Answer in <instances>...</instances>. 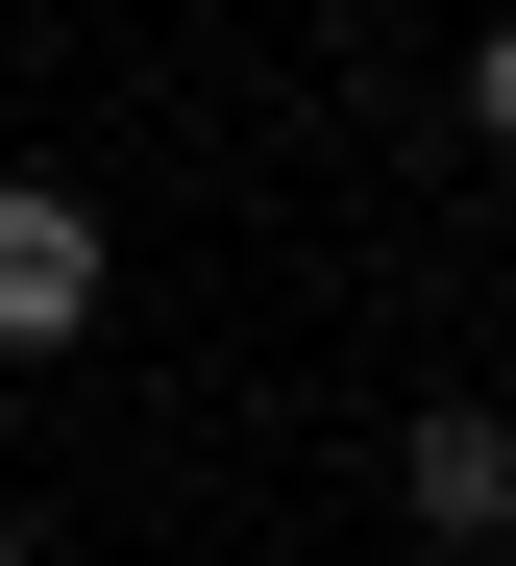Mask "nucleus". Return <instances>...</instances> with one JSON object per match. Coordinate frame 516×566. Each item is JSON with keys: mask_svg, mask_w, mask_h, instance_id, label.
Returning a JSON list of instances; mask_svg holds the SVG:
<instances>
[{"mask_svg": "<svg viewBox=\"0 0 516 566\" xmlns=\"http://www.w3.org/2000/svg\"><path fill=\"white\" fill-rule=\"evenodd\" d=\"M393 517H419V542H516V419L492 395H419V419H393Z\"/></svg>", "mask_w": 516, "mask_h": 566, "instance_id": "f03ea898", "label": "nucleus"}, {"mask_svg": "<svg viewBox=\"0 0 516 566\" xmlns=\"http://www.w3.org/2000/svg\"><path fill=\"white\" fill-rule=\"evenodd\" d=\"M98 271H124V247H98L74 172H0V369H50V345L98 321Z\"/></svg>", "mask_w": 516, "mask_h": 566, "instance_id": "f257e3e1", "label": "nucleus"}, {"mask_svg": "<svg viewBox=\"0 0 516 566\" xmlns=\"http://www.w3.org/2000/svg\"><path fill=\"white\" fill-rule=\"evenodd\" d=\"M0 566H25V517H0Z\"/></svg>", "mask_w": 516, "mask_h": 566, "instance_id": "20e7f679", "label": "nucleus"}, {"mask_svg": "<svg viewBox=\"0 0 516 566\" xmlns=\"http://www.w3.org/2000/svg\"><path fill=\"white\" fill-rule=\"evenodd\" d=\"M467 124H492V148H516V25H492V50H467Z\"/></svg>", "mask_w": 516, "mask_h": 566, "instance_id": "7ed1b4c3", "label": "nucleus"}]
</instances>
